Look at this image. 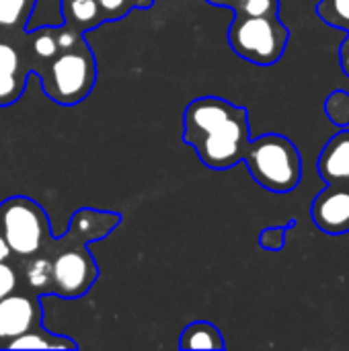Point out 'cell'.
<instances>
[{
  "mask_svg": "<svg viewBox=\"0 0 349 351\" xmlns=\"http://www.w3.org/2000/svg\"><path fill=\"white\" fill-rule=\"evenodd\" d=\"M317 171L327 185H349V128H344L325 144Z\"/></svg>",
  "mask_w": 349,
  "mask_h": 351,
  "instance_id": "obj_10",
  "label": "cell"
},
{
  "mask_svg": "<svg viewBox=\"0 0 349 351\" xmlns=\"http://www.w3.org/2000/svg\"><path fill=\"white\" fill-rule=\"evenodd\" d=\"M249 140V111L228 99L197 97L183 113V142L212 171H226L243 162Z\"/></svg>",
  "mask_w": 349,
  "mask_h": 351,
  "instance_id": "obj_1",
  "label": "cell"
},
{
  "mask_svg": "<svg viewBox=\"0 0 349 351\" xmlns=\"http://www.w3.org/2000/svg\"><path fill=\"white\" fill-rule=\"evenodd\" d=\"M105 21H119L128 16L134 8H152L154 0H97Z\"/></svg>",
  "mask_w": 349,
  "mask_h": 351,
  "instance_id": "obj_17",
  "label": "cell"
},
{
  "mask_svg": "<svg viewBox=\"0 0 349 351\" xmlns=\"http://www.w3.org/2000/svg\"><path fill=\"white\" fill-rule=\"evenodd\" d=\"M292 228H296V220H290L284 226H269V228L261 230L259 247L265 249V251H282L284 245H286V237H288V232Z\"/></svg>",
  "mask_w": 349,
  "mask_h": 351,
  "instance_id": "obj_19",
  "label": "cell"
},
{
  "mask_svg": "<svg viewBox=\"0 0 349 351\" xmlns=\"http://www.w3.org/2000/svg\"><path fill=\"white\" fill-rule=\"evenodd\" d=\"M43 311L37 294L12 292L0 300V350L19 335L43 327Z\"/></svg>",
  "mask_w": 349,
  "mask_h": 351,
  "instance_id": "obj_7",
  "label": "cell"
},
{
  "mask_svg": "<svg viewBox=\"0 0 349 351\" xmlns=\"http://www.w3.org/2000/svg\"><path fill=\"white\" fill-rule=\"evenodd\" d=\"M243 162L251 177L272 193H290L302 179V156L296 144L282 134H263L249 140Z\"/></svg>",
  "mask_w": 349,
  "mask_h": 351,
  "instance_id": "obj_4",
  "label": "cell"
},
{
  "mask_svg": "<svg viewBox=\"0 0 349 351\" xmlns=\"http://www.w3.org/2000/svg\"><path fill=\"white\" fill-rule=\"evenodd\" d=\"M290 29L278 14L234 16L228 27V45L232 51L255 66L278 64L286 53Z\"/></svg>",
  "mask_w": 349,
  "mask_h": 351,
  "instance_id": "obj_5",
  "label": "cell"
},
{
  "mask_svg": "<svg viewBox=\"0 0 349 351\" xmlns=\"http://www.w3.org/2000/svg\"><path fill=\"white\" fill-rule=\"evenodd\" d=\"M37 0H0V35L19 37L27 31V21Z\"/></svg>",
  "mask_w": 349,
  "mask_h": 351,
  "instance_id": "obj_13",
  "label": "cell"
},
{
  "mask_svg": "<svg viewBox=\"0 0 349 351\" xmlns=\"http://www.w3.org/2000/svg\"><path fill=\"white\" fill-rule=\"evenodd\" d=\"M60 8H62L64 25L82 35L107 23L97 0H62Z\"/></svg>",
  "mask_w": 349,
  "mask_h": 351,
  "instance_id": "obj_11",
  "label": "cell"
},
{
  "mask_svg": "<svg viewBox=\"0 0 349 351\" xmlns=\"http://www.w3.org/2000/svg\"><path fill=\"white\" fill-rule=\"evenodd\" d=\"M0 234L21 261L37 255L51 239L45 210L31 197L14 195L0 204Z\"/></svg>",
  "mask_w": 349,
  "mask_h": 351,
  "instance_id": "obj_6",
  "label": "cell"
},
{
  "mask_svg": "<svg viewBox=\"0 0 349 351\" xmlns=\"http://www.w3.org/2000/svg\"><path fill=\"white\" fill-rule=\"evenodd\" d=\"M10 257H12V251H10V247H8L6 239L0 234V261H8Z\"/></svg>",
  "mask_w": 349,
  "mask_h": 351,
  "instance_id": "obj_22",
  "label": "cell"
},
{
  "mask_svg": "<svg viewBox=\"0 0 349 351\" xmlns=\"http://www.w3.org/2000/svg\"><path fill=\"white\" fill-rule=\"evenodd\" d=\"M218 8H230L234 16H272L280 14V0H206Z\"/></svg>",
  "mask_w": 349,
  "mask_h": 351,
  "instance_id": "obj_15",
  "label": "cell"
},
{
  "mask_svg": "<svg viewBox=\"0 0 349 351\" xmlns=\"http://www.w3.org/2000/svg\"><path fill=\"white\" fill-rule=\"evenodd\" d=\"M179 350H226V341L216 325L208 321H193L181 331Z\"/></svg>",
  "mask_w": 349,
  "mask_h": 351,
  "instance_id": "obj_12",
  "label": "cell"
},
{
  "mask_svg": "<svg viewBox=\"0 0 349 351\" xmlns=\"http://www.w3.org/2000/svg\"><path fill=\"white\" fill-rule=\"evenodd\" d=\"M313 222L327 234L349 232V185H327L311 206Z\"/></svg>",
  "mask_w": 349,
  "mask_h": 351,
  "instance_id": "obj_9",
  "label": "cell"
},
{
  "mask_svg": "<svg viewBox=\"0 0 349 351\" xmlns=\"http://www.w3.org/2000/svg\"><path fill=\"white\" fill-rule=\"evenodd\" d=\"M325 113L335 125L349 128V93L333 90L325 101Z\"/></svg>",
  "mask_w": 349,
  "mask_h": 351,
  "instance_id": "obj_18",
  "label": "cell"
},
{
  "mask_svg": "<svg viewBox=\"0 0 349 351\" xmlns=\"http://www.w3.org/2000/svg\"><path fill=\"white\" fill-rule=\"evenodd\" d=\"M6 350H78V343L70 337L56 335L43 327H37L12 339Z\"/></svg>",
  "mask_w": 349,
  "mask_h": 351,
  "instance_id": "obj_14",
  "label": "cell"
},
{
  "mask_svg": "<svg viewBox=\"0 0 349 351\" xmlns=\"http://www.w3.org/2000/svg\"><path fill=\"white\" fill-rule=\"evenodd\" d=\"M121 216L115 212L99 210H78L72 216L70 228L64 239H49L47 245L39 251L49 259V290L47 294L60 298H80L97 282L99 269L88 253L86 245L99 239H105L117 224Z\"/></svg>",
  "mask_w": 349,
  "mask_h": 351,
  "instance_id": "obj_2",
  "label": "cell"
},
{
  "mask_svg": "<svg viewBox=\"0 0 349 351\" xmlns=\"http://www.w3.org/2000/svg\"><path fill=\"white\" fill-rule=\"evenodd\" d=\"M23 35L2 37L0 35V107H8L21 99L29 74H33L31 60L23 45Z\"/></svg>",
  "mask_w": 349,
  "mask_h": 351,
  "instance_id": "obj_8",
  "label": "cell"
},
{
  "mask_svg": "<svg viewBox=\"0 0 349 351\" xmlns=\"http://www.w3.org/2000/svg\"><path fill=\"white\" fill-rule=\"evenodd\" d=\"M317 16L329 27L349 31V0H321L317 4Z\"/></svg>",
  "mask_w": 349,
  "mask_h": 351,
  "instance_id": "obj_16",
  "label": "cell"
},
{
  "mask_svg": "<svg viewBox=\"0 0 349 351\" xmlns=\"http://www.w3.org/2000/svg\"><path fill=\"white\" fill-rule=\"evenodd\" d=\"M19 288V274L8 261H0V300Z\"/></svg>",
  "mask_w": 349,
  "mask_h": 351,
  "instance_id": "obj_20",
  "label": "cell"
},
{
  "mask_svg": "<svg viewBox=\"0 0 349 351\" xmlns=\"http://www.w3.org/2000/svg\"><path fill=\"white\" fill-rule=\"evenodd\" d=\"M47 99L62 107H74L84 101L97 82V60L86 39L62 47L39 74Z\"/></svg>",
  "mask_w": 349,
  "mask_h": 351,
  "instance_id": "obj_3",
  "label": "cell"
},
{
  "mask_svg": "<svg viewBox=\"0 0 349 351\" xmlns=\"http://www.w3.org/2000/svg\"><path fill=\"white\" fill-rule=\"evenodd\" d=\"M339 58H341V70L346 72V76H349V31L348 37L344 39V43L339 47Z\"/></svg>",
  "mask_w": 349,
  "mask_h": 351,
  "instance_id": "obj_21",
  "label": "cell"
}]
</instances>
